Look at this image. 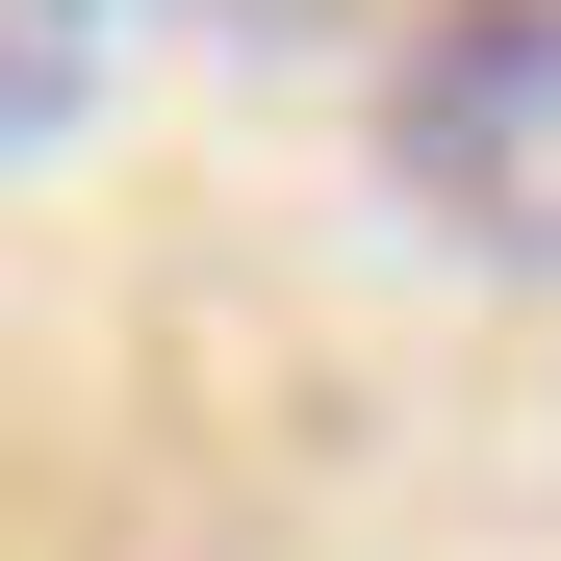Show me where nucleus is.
<instances>
[{
	"label": "nucleus",
	"mask_w": 561,
	"mask_h": 561,
	"mask_svg": "<svg viewBox=\"0 0 561 561\" xmlns=\"http://www.w3.org/2000/svg\"><path fill=\"white\" fill-rule=\"evenodd\" d=\"M179 26H230V51H307V26H357V0H179Z\"/></svg>",
	"instance_id": "7ed1b4c3"
},
{
	"label": "nucleus",
	"mask_w": 561,
	"mask_h": 561,
	"mask_svg": "<svg viewBox=\"0 0 561 561\" xmlns=\"http://www.w3.org/2000/svg\"><path fill=\"white\" fill-rule=\"evenodd\" d=\"M103 103V0H0V153H51Z\"/></svg>",
	"instance_id": "f03ea898"
},
{
	"label": "nucleus",
	"mask_w": 561,
	"mask_h": 561,
	"mask_svg": "<svg viewBox=\"0 0 561 561\" xmlns=\"http://www.w3.org/2000/svg\"><path fill=\"white\" fill-rule=\"evenodd\" d=\"M383 179H409L459 255L561 280V0H434L409 77H383Z\"/></svg>",
	"instance_id": "f257e3e1"
}]
</instances>
